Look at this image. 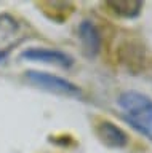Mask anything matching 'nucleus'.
<instances>
[{
  "label": "nucleus",
  "mask_w": 152,
  "mask_h": 153,
  "mask_svg": "<svg viewBox=\"0 0 152 153\" xmlns=\"http://www.w3.org/2000/svg\"><path fill=\"white\" fill-rule=\"evenodd\" d=\"M117 104L127 121L152 140V99L138 91H123Z\"/></svg>",
  "instance_id": "f257e3e1"
},
{
  "label": "nucleus",
  "mask_w": 152,
  "mask_h": 153,
  "mask_svg": "<svg viewBox=\"0 0 152 153\" xmlns=\"http://www.w3.org/2000/svg\"><path fill=\"white\" fill-rule=\"evenodd\" d=\"M26 37L27 33L15 16L8 13L0 14V61L5 59L18 45H21Z\"/></svg>",
  "instance_id": "f03ea898"
},
{
  "label": "nucleus",
  "mask_w": 152,
  "mask_h": 153,
  "mask_svg": "<svg viewBox=\"0 0 152 153\" xmlns=\"http://www.w3.org/2000/svg\"><path fill=\"white\" fill-rule=\"evenodd\" d=\"M26 78L31 81L32 85L39 86V88L50 91L55 94H61V96H67V97H79L82 94V91L79 89V86H75L70 81L61 78V76L46 74V72H35V70H29L26 72Z\"/></svg>",
  "instance_id": "7ed1b4c3"
},
{
  "label": "nucleus",
  "mask_w": 152,
  "mask_h": 153,
  "mask_svg": "<svg viewBox=\"0 0 152 153\" xmlns=\"http://www.w3.org/2000/svg\"><path fill=\"white\" fill-rule=\"evenodd\" d=\"M21 59L53 64L63 67V69H69L74 64V59L69 54H66L59 50H51V48H29V50L21 53Z\"/></svg>",
  "instance_id": "20e7f679"
},
{
  "label": "nucleus",
  "mask_w": 152,
  "mask_h": 153,
  "mask_svg": "<svg viewBox=\"0 0 152 153\" xmlns=\"http://www.w3.org/2000/svg\"><path fill=\"white\" fill-rule=\"evenodd\" d=\"M79 38L82 43L83 53L88 57H94L101 51V33L96 24L91 21H82L79 26Z\"/></svg>",
  "instance_id": "39448f33"
},
{
  "label": "nucleus",
  "mask_w": 152,
  "mask_h": 153,
  "mask_svg": "<svg viewBox=\"0 0 152 153\" xmlns=\"http://www.w3.org/2000/svg\"><path fill=\"white\" fill-rule=\"evenodd\" d=\"M96 134L106 147L109 148H122L128 143V136L117 124L111 121H101L96 126Z\"/></svg>",
  "instance_id": "423d86ee"
},
{
  "label": "nucleus",
  "mask_w": 152,
  "mask_h": 153,
  "mask_svg": "<svg viewBox=\"0 0 152 153\" xmlns=\"http://www.w3.org/2000/svg\"><path fill=\"white\" fill-rule=\"evenodd\" d=\"M106 5L120 18H136L142 10V2L139 0H112L106 2Z\"/></svg>",
  "instance_id": "0eeeda50"
}]
</instances>
